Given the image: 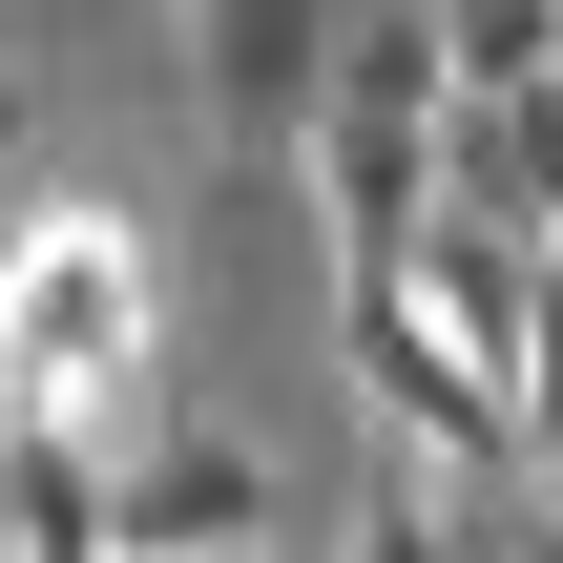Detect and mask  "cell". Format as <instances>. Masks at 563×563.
<instances>
[{"instance_id": "obj_1", "label": "cell", "mask_w": 563, "mask_h": 563, "mask_svg": "<svg viewBox=\"0 0 563 563\" xmlns=\"http://www.w3.org/2000/svg\"><path fill=\"white\" fill-rule=\"evenodd\" d=\"M0 418H146V251L104 209H0Z\"/></svg>"}, {"instance_id": "obj_2", "label": "cell", "mask_w": 563, "mask_h": 563, "mask_svg": "<svg viewBox=\"0 0 563 563\" xmlns=\"http://www.w3.org/2000/svg\"><path fill=\"white\" fill-rule=\"evenodd\" d=\"M334 355H355L376 460H418V481H460V501L543 481V460H522V376H501V355H460V334L418 313V272H334Z\"/></svg>"}, {"instance_id": "obj_3", "label": "cell", "mask_w": 563, "mask_h": 563, "mask_svg": "<svg viewBox=\"0 0 563 563\" xmlns=\"http://www.w3.org/2000/svg\"><path fill=\"white\" fill-rule=\"evenodd\" d=\"M334 42H355V0H188V104H209V146L251 167H292L313 146V104H334Z\"/></svg>"}, {"instance_id": "obj_4", "label": "cell", "mask_w": 563, "mask_h": 563, "mask_svg": "<svg viewBox=\"0 0 563 563\" xmlns=\"http://www.w3.org/2000/svg\"><path fill=\"white\" fill-rule=\"evenodd\" d=\"M104 543L125 563L272 543V460H251V439H188V418H125V439H104Z\"/></svg>"}, {"instance_id": "obj_5", "label": "cell", "mask_w": 563, "mask_h": 563, "mask_svg": "<svg viewBox=\"0 0 563 563\" xmlns=\"http://www.w3.org/2000/svg\"><path fill=\"white\" fill-rule=\"evenodd\" d=\"M292 167H313V209H334V272H397V251L439 230V104H355V84H334Z\"/></svg>"}, {"instance_id": "obj_6", "label": "cell", "mask_w": 563, "mask_h": 563, "mask_svg": "<svg viewBox=\"0 0 563 563\" xmlns=\"http://www.w3.org/2000/svg\"><path fill=\"white\" fill-rule=\"evenodd\" d=\"M0 563H125L104 543V439H84V418H0Z\"/></svg>"}, {"instance_id": "obj_7", "label": "cell", "mask_w": 563, "mask_h": 563, "mask_svg": "<svg viewBox=\"0 0 563 563\" xmlns=\"http://www.w3.org/2000/svg\"><path fill=\"white\" fill-rule=\"evenodd\" d=\"M334 563H481V501H460V481H418V460H376V501L334 522Z\"/></svg>"}, {"instance_id": "obj_8", "label": "cell", "mask_w": 563, "mask_h": 563, "mask_svg": "<svg viewBox=\"0 0 563 563\" xmlns=\"http://www.w3.org/2000/svg\"><path fill=\"white\" fill-rule=\"evenodd\" d=\"M439 42H460V84H543L563 63V0H439Z\"/></svg>"}, {"instance_id": "obj_9", "label": "cell", "mask_w": 563, "mask_h": 563, "mask_svg": "<svg viewBox=\"0 0 563 563\" xmlns=\"http://www.w3.org/2000/svg\"><path fill=\"white\" fill-rule=\"evenodd\" d=\"M522 460L563 481V230H543V292H522Z\"/></svg>"}, {"instance_id": "obj_10", "label": "cell", "mask_w": 563, "mask_h": 563, "mask_svg": "<svg viewBox=\"0 0 563 563\" xmlns=\"http://www.w3.org/2000/svg\"><path fill=\"white\" fill-rule=\"evenodd\" d=\"M481 563H563V501H522V481H501V522H481Z\"/></svg>"}, {"instance_id": "obj_11", "label": "cell", "mask_w": 563, "mask_h": 563, "mask_svg": "<svg viewBox=\"0 0 563 563\" xmlns=\"http://www.w3.org/2000/svg\"><path fill=\"white\" fill-rule=\"evenodd\" d=\"M522 125H543V188H563V63H543V84H522Z\"/></svg>"}, {"instance_id": "obj_12", "label": "cell", "mask_w": 563, "mask_h": 563, "mask_svg": "<svg viewBox=\"0 0 563 563\" xmlns=\"http://www.w3.org/2000/svg\"><path fill=\"white\" fill-rule=\"evenodd\" d=\"M0 167H21V63H0Z\"/></svg>"}, {"instance_id": "obj_13", "label": "cell", "mask_w": 563, "mask_h": 563, "mask_svg": "<svg viewBox=\"0 0 563 563\" xmlns=\"http://www.w3.org/2000/svg\"><path fill=\"white\" fill-rule=\"evenodd\" d=\"M209 563H251V543H209Z\"/></svg>"}]
</instances>
